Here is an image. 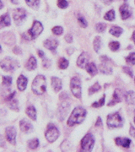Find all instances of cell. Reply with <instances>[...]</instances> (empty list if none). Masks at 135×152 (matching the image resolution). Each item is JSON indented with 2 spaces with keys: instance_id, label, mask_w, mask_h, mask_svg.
Segmentation results:
<instances>
[{
  "instance_id": "cell-44",
  "label": "cell",
  "mask_w": 135,
  "mask_h": 152,
  "mask_svg": "<svg viewBox=\"0 0 135 152\" xmlns=\"http://www.w3.org/2000/svg\"><path fill=\"white\" fill-rule=\"evenodd\" d=\"M65 40L69 42V43H71L72 42H73V38H72V36H71L70 34H68V35H66V37H65Z\"/></svg>"
},
{
  "instance_id": "cell-54",
  "label": "cell",
  "mask_w": 135,
  "mask_h": 152,
  "mask_svg": "<svg viewBox=\"0 0 135 152\" xmlns=\"http://www.w3.org/2000/svg\"><path fill=\"white\" fill-rule=\"evenodd\" d=\"M2 8H3V4H2V2L0 1V10H1Z\"/></svg>"
},
{
  "instance_id": "cell-31",
  "label": "cell",
  "mask_w": 135,
  "mask_h": 152,
  "mask_svg": "<svg viewBox=\"0 0 135 152\" xmlns=\"http://www.w3.org/2000/svg\"><path fill=\"white\" fill-rule=\"evenodd\" d=\"M109 48H110V49L112 51L116 52L120 48V43H119L118 42H110V44H109Z\"/></svg>"
},
{
  "instance_id": "cell-17",
  "label": "cell",
  "mask_w": 135,
  "mask_h": 152,
  "mask_svg": "<svg viewBox=\"0 0 135 152\" xmlns=\"http://www.w3.org/2000/svg\"><path fill=\"white\" fill-rule=\"evenodd\" d=\"M20 130L24 133H28L32 129V125L27 120L23 119L20 121Z\"/></svg>"
},
{
  "instance_id": "cell-28",
  "label": "cell",
  "mask_w": 135,
  "mask_h": 152,
  "mask_svg": "<svg viewBox=\"0 0 135 152\" xmlns=\"http://www.w3.org/2000/svg\"><path fill=\"white\" fill-rule=\"evenodd\" d=\"M58 66L61 69H65L69 66V61L65 59L64 58H61L59 59V62H58Z\"/></svg>"
},
{
  "instance_id": "cell-10",
  "label": "cell",
  "mask_w": 135,
  "mask_h": 152,
  "mask_svg": "<svg viewBox=\"0 0 135 152\" xmlns=\"http://www.w3.org/2000/svg\"><path fill=\"white\" fill-rule=\"evenodd\" d=\"M6 140L12 145H15L16 130L14 127H8L6 129Z\"/></svg>"
},
{
  "instance_id": "cell-14",
  "label": "cell",
  "mask_w": 135,
  "mask_h": 152,
  "mask_svg": "<svg viewBox=\"0 0 135 152\" xmlns=\"http://www.w3.org/2000/svg\"><path fill=\"white\" fill-rule=\"evenodd\" d=\"M120 13L123 20H126L132 15V11L128 4H123L120 7Z\"/></svg>"
},
{
  "instance_id": "cell-49",
  "label": "cell",
  "mask_w": 135,
  "mask_h": 152,
  "mask_svg": "<svg viewBox=\"0 0 135 152\" xmlns=\"http://www.w3.org/2000/svg\"><path fill=\"white\" fill-rule=\"evenodd\" d=\"M14 53H16V54H20L21 52L20 51V48H14Z\"/></svg>"
},
{
  "instance_id": "cell-43",
  "label": "cell",
  "mask_w": 135,
  "mask_h": 152,
  "mask_svg": "<svg viewBox=\"0 0 135 152\" xmlns=\"http://www.w3.org/2000/svg\"><path fill=\"white\" fill-rule=\"evenodd\" d=\"M15 92L14 91V92L10 93L8 96H6L5 98V101H7V102H9V101H11L13 98H14V96H15Z\"/></svg>"
},
{
  "instance_id": "cell-42",
  "label": "cell",
  "mask_w": 135,
  "mask_h": 152,
  "mask_svg": "<svg viewBox=\"0 0 135 152\" xmlns=\"http://www.w3.org/2000/svg\"><path fill=\"white\" fill-rule=\"evenodd\" d=\"M123 71H124L125 73H127V74H128L129 75V76H131V77H133V72H132V70L130 69L129 68H128V67H123Z\"/></svg>"
},
{
  "instance_id": "cell-45",
  "label": "cell",
  "mask_w": 135,
  "mask_h": 152,
  "mask_svg": "<svg viewBox=\"0 0 135 152\" xmlns=\"http://www.w3.org/2000/svg\"><path fill=\"white\" fill-rule=\"evenodd\" d=\"M50 66V61L48 59H44L43 61V67L44 68H48Z\"/></svg>"
},
{
  "instance_id": "cell-37",
  "label": "cell",
  "mask_w": 135,
  "mask_h": 152,
  "mask_svg": "<svg viewBox=\"0 0 135 152\" xmlns=\"http://www.w3.org/2000/svg\"><path fill=\"white\" fill-rule=\"evenodd\" d=\"M106 27H107V26L104 23H98V24L96 25V30L98 32H103L105 31Z\"/></svg>"
},
{
  "instance_id": "cell-53",
  "label": "cell",
  "mask_w": 135,
  "mask_h": 152,
  "mask_svg": "<svg viewBox=\"0 0 135 152\" xmlns=\"http://www.w3.org/2000/svg\"><path fill=\"white\" fill-rule=\"evenodd\" d=\"M132 37H133V40H134V43H135V31H134V32L133 33V36H132Z\"/></svg>"
},
{
  "instance_id": "cell-47",
  "label": "cell",
  "mask_w": 135,
  "mask_h": 152,
  "mask_svg": "<svg viewBox=\"0 0 135 152\" xmlns=\"http://www.w3.org/2000/svg\"><path fill=\"white\" fill-rule=\"evenodd\" d=\"M38 55H39L40 58H44V56H45L44 53L42 50H38Z\"/></svg>"
},
{
  "instance_id": "cell-20",
  "label": "cell",
  "mask_w": 135,
  "mask_h": 152,
  "mask_svg": "<svg viewBox=\"0 0 135 152\" xmlns=\"http://www.w3.org/2000/svg\"><path fill=\"white\" fill-rule=\"evenodd\" d=\"M10 26V18L9 14H4L0 17V28L9 26Z\"/></svg>"
},
{
  "instance_id": "cell-38",
  "label": "cell",
  "mask_w": 135,
  "mask_h": 152,
  "mask_svg": "<svg viewBox=\"0 0 135 152\" xmlns=\"http://www.w3.org/2000/svg\"><path fill=\"white\" fill-rule=\"evenodd\" d=\"M9 102V107H10L12 110H16L17 111V110L19 109L18 108V102H17L15 99L13 98L11 101Z\"/></svg>"
},
{
  "instance_id": "cell-39",
  "label": "cell",
  "mask_w": 135,
  "mask_h": 152,
  "mask_svg": "<svg viewBox=\"0 0 135 152\" xmlns=\"http://www.w3.org/2000/svg\"><path fill=\"white\" fill-rule=\"evenodd\" d=\"M53 32L57 36H60L63 32V29L61 26H55V27L53 28Z\"/></svg>"
},
{
  "instance_id": "cell-48",
  "label": "cell",
  "mask_w": 135,
  "mask_h": 152,
  "mask_svg": "<svg viewBox=\"0 0 135 152\" xmlns=\"http://www.w3.org/2000/svg\"><path fill=\"white\" fill-rule=\"evenodd\" d=\"M96 126H101L102 125V123H101V118H98V120L97 122H96Z\"/></svg>"
},
{
  "instance_id": "cell-13",
  "label": "cell",
  "mask_w": 135,
  "mask_h": 152,
  "mask_svg": "<svg viewBox=\"0 0 135 152\" xmlns=\"http://www.w3.org/2000/svg\"><path fill=\"white\" fill-rule=\"evenodd\" d=\"M69 109V103L64 102L61 104V106L59 107V110H58V113L60 120H63L66 117Z\"/></svg>"
},
{
  "instance_id": "cell-3",
  "label": "cell",
  "mask_w": 135,
  "mask_h": 152,
  "mask_svg": "<svg viewBox=\"0 0 135 152\" xmlns=\"http://www.w3.org/2000/svg\"><path fill=\"white\" fill-rule=\"evenodd\" d=\"M42 31H43V26L42 25V23L39 21H34L32 27L28 31V32L23 34V37L27 40L35 39L42 32Z\"/></svg>"
},
{
  "instance_id": "cell-22",
  "label": "cell",
  "mask_w": 135,
  "mask_h": 152,
  "mask_svg": "<svg viewBox=\"0 0 135 152\" xmlns=\"http://www.w3.org/2000/svg\"><path fill=\"white\" fill-rule=\"evenodd\" d=\"M52 85H53L54 91H57V92L59 91L60 90L62 89V80H60L59 78L53 77L52 78Z\"/></svg>"
},
{
  "instance_id": "cell-9",
  "label": "cell",
  "mask_w": 135,
  "mask_h": 152,
  "mask_svg": "<svg viewBox=\"0 0 135 152\" xmlns=\"http://www.w3.org/2000/svg\"><path fill=\"white\" fill-rule=\"evenodd\" d=\"M101 64L100 65V70L101 71V73L106 74V75H110L112 72V67L109 65L108 64L111 62V60L108 58L107 56H101Z\"/></svg>"
},
{
  "instance_id": "cell-33",
  "label": "cell",
  "mask_w": 135,
  "mask_h": 152,
  "mask_svg": "<svg viewBox=\"0 0 135 152\" xmlns=\"http://www.w3.org/2000/svg\"><path fill=\"white\" fill-rule=\"evenodd\" d=\"M28 145H29V147H30L31 149H32V150H34V149H36V148L38 147V145H39V140H38L37 139H34V140H32L29 141V143H28Z\"/></svg>"
},
{
  "instance_id": "cell-8",
  "label": "cell",
  "mask_w": 135,
  "mask_h": 152,
  "mask_svg": "<svg viewBox=\"0 0 135 152\" xmlns=\"http://www.w3.org/2000/svg\"><path fill=\"white\" fill-rule=\"evenodd\" d=\"M45 136H46V139L47 140V141L53 143L58 138L59 131L53 124H49L47 127V130L45 134Z\"/></svg>"
},
{
  "instance_id": "cell-16",
  "label": "cell",
  "mask_w": 135,
  "mask_h": 152,
  "mask_svg": "<svg viewBox=\"0 0 135 152\" xmlns=\"http://www.w3.org/2000/svg\"><path fill=\"white\" fill-rule=\"evenodd\" d=\"M58 45V41H56L54 39H48L44 42V47L51 51H55Z\"/></svg>"
},
{
  "instance_id": "cell-24",
  "label": "cell",
  "mask_w": 135,
  "mask_h": 152,
  "mask_svg": "<svg viewBox=\"0 0 135 152\" xmlns=\"http://www.w3.org/2000/svg\"><path fill=\"white\" fill-rule=\"evenodd\" d=\"M36 65H37V63H36V59L34 58V57H31L30 59L28 60L26 64V69L28 70L31 71L34 70L36 68Z\"/></svg>"
},
{
  "instance_id": "cell-35",
  "label": "cell",
  "mask_w": 135,
  "mask_h": 152,
  "mask_svg": "<svg viewBox=\"0 0 135 152\" xmlns=\"http://www.w3.org/2000/svg\"><path fill=\"white\" fill-rule=\"evenodd\" d=\"M105 98H106V95H103V96L101 98V100L99 102H94V103L92 104V107H102L104 103H105Z\"/></svg>"
},
{
  "instance_id": "cell-6",
  "label": "cell",
  "mask_w": 135,
  "mask_h": 152,
  "mask_svg": "<svg viewBox=\"0 0 135 152\" xmlns=\"http://www.w3.org/2000/svg\"><path fill=\"white\" fill-rule=\"evenodd\" d=\"M95 144V139L94 136L92 135L91 134H88L85 136L81 141V147L83 151H90Z\"/></svg>"
},
{
  "instance_id": "cell-32",
  "label": "cell",
  "mask_w": 135,
  "mask_h": 152,
  "mask_svg": "<svg viewBox=\"0 0 135 152\" xmlns=\"http://www.w3.org/2000/svg\"><path fill=\"white\" fill-rule=\"evenodd\" d=\"M126 62H127L128 64H132V65L135 64V53H130V54L128 56V58H126Z\"/></svg>"
},
{
  "instance_id": "cell-30",
  "label": "cell",
  "mask_w": 135,
  "mask_h": 152,
  "mask_svg": "<svg viewBox=\"0 0 135 152\" xmlns=\"http://www.w3.org/2000/svg\"><path fill=\"white\" fill-rule=\"evenodd\" d=\"M26 2L30 7L34 8V9H36L40 4V0H26Z\"/></svg>"
},
{
  "instance_id": "cell-2",
  "label": "cell",
  "mask_w": 135,
  "mask_h": 152,
  "mask_svg": "<svg viewBox=\"0 0 135 152\" xmlns=\"http://www.w3.org/2000/svg\"><path fill=\"white\" fill-rule=\"evenodd\" d=\"M32 91L36 95H42L46 91V78L43 75H37L32 82Z\"/></svg>"
},
{
  "instance_id": "cell-52",
  "label": "cell",
  "mask_w": 135,
  "mask_h": 152,
  "mask_svg": "<svg viewBox=\"0 0 135 152\" xmlns=\"http://www.w3.org/2000/svg\"><path fill=\"white\" fill-rule=\"evenodd\" d=\"M11 2H12V4H18V0H11Z\"/></svg>"
},
{
  "instance_id": "cell-4",
  "label": "cell",
  "mask_w": 135,
  "mask_h": 152,
  "mask_svg": "<svg viewBox=\"0 0 135 152\" xmlns=\"http://www.w3.org/2000/svg\"><path fill=\"white\" fill-rule=\"evenodd\" d=\"M107 124L110 129L120 128L123 124V120L122 118V117L119 115L118 113H115L108 115Z\"/></svg>"
},
{
  "instance_id": "cell-19",
  "label": "cell",
  "mask_w": 135,
  "mask_h": 152,
  "mask_svg": "<svg viewBox=\"0 0 135 152\" xmlns=\"http://www.w3.org/2000/svg\"><path fill=\"white\" fill-rule=\"evenodd\" d=\"M116 144L124 148H128L131 144V140L128 138H117L116 139Z\"/></svg>"
},
{
  "instance_id": "cell-18",
  "label": "cell",
  "mask_w": 135,
  "mask_h": 152,
  "mask_svg": "<svg viewBox=\"0 0 135 152\" xmlns=\"http://www.w3.org/2000/svg\"><path fill=\"white\" fill-rule=\"evenodd\" d=\"M121 95H122V91H121L120 90H118V89H117V90L114 91L113 99H112V101L109 102L108 106H109V107H111V106H114L116 103H118V102H120L122 101V99H121Z\"/></svg>"
},
{
  "instance_id": "cell-26",
  "label": "cell",
  "mask_w": 135,
  "mask_h": 152,
  "mask_svg": "<svg viewBox=\"0 0 135 152\" xmlns=\"http://www.w3.org/2000/svg\"><path fill=\"white\" fill-rule=\"evenodd\" d=\"M123 29L121 27H118V26H112V27L110 29V33L116 37H118L121 36V34L123 33Z\"/></svg>"
},
{
  "instance_id": "cell-15",
  "label": "cell",
  "mask_w": 135,
  "mask_h": 152,
  "mask_svg": "<svg viewBox=\"0 0 135 152\" xmlns=\"http://www.w3.org/2000/svg\"><path fill=\"white\" fill-rule=\"evenodd\" d=\"M27 83H28L27 78H26L24 75H20V77L18 78V80H17V86H18V89L20 91H25L27 86Z\"/></svg>"
},
{
  "instance_id": "cell-50",
  "label": "cell",
  "mask_w": 135,
  "mask_h": 152,
  "mask_svg": "<svg viewBox=\"0 0 135 152\" xmlns=\"http://www.w3.org/2000/svg\"><path fill=\"white\" fill-rule=\"evenodd\" d=\"M112 1H113V0H102L103 3H105L106 4H110Z\"/></svg>"
},
{
  "instance_id": "cell-21",
  "label": "cell",
  "mask_w": 135,
  "mask_h": 152,
  "mask_svg": "<svg viewBox=\"0 0 135 152\" xmlns=\"http://www.w3.org/2000/svg\"><path fill=\"white\" fill-rule=\"evenodd\" d=\"M85 69L91 76L96 75L98 73V69L94 63H88L85 66Z\"/></svg>"
},
{
  "instance_id": "cell-40",
  "label": "cell",
  "mask_w": 135,
  "mask_h": 152,
  "mask_svg": "<svg viewBox=\"0 0 135 152\" xmlns=\"http://www.w3.org/2000/svg\"><path fill=\"white\" fill-rule=\"evenodd\" d=\"M78 22H79V24L80 25L81 27L85 28L87 26V21L85 20V18L82 17L81 15H79V16H78Z\"/></svg>"
},
{
  "instance_id": "cell-5",
  "label": "cell",
  "mask_w": 135,
  "mask_h": 152,
  "mask_svg": "<svg viewBox=\"0 0 135 152\" xmlns=\"http://www.w3.org/2000/svg\"><path fill=\"white\" fill-rule=\"evenodd\" d=\"M70 89L76 98H81V81L77 77H74L70 81Z\"/></svg>"
},
{
  "instance_id": "cell-51",
  "label": "cell",
  "mask_w": 135,
  "mask_h": 152,
  "mask_svg": "<svg viewBox=\"0 0 135 152\" xmlns=\"http://www.w3.org/2000/svg\"><path fill=\"white\" fill-rule=\"evenodd\" d=\"M0 145H1V146H4V142L2 140V137H1V135H0Z\"/></svg>"
},
{
  "instance_id": "cell-46",
  "label": "cell",
  "mask_w": 135,
  "mask_h": 152,
  "mask_svg": "<svg viewBox=\"0 0 135 152\" xmlns=\"http://www.w3.org/2000/svg\"><path fill=\"white\" fill-rule=\"evenodd\" d=\"M130 134L132 135V137H135V129L133 126L130 128Z\"/></svg>"
},
{
  "instance_id": "cell-56",
  "label": "cell",
  "mask_w": 135,
  "mask_h": 152,
  "mask_svg": "<svg viewBox=\"0 0 135 152\" xmlns=\"http://www.w3.org/2000/svg\"><path fill=\"white\" fill-rule=\"evenodd\" d=\"M134 123H135V116H134Z\"/></svg>"
},
{
  "instance_id": "cell-36",
  "label": "cell",
  "mask_w": 135,
  "mask_h": 152,
  "mask_svg": "<svg viewBox=\"0 0 135 152\" xmlns=\"http://www.w3.org/2000/svg\"><path fill=\"white\" fill-rule=\"evenodd\" d=\"M12 84V78L9 76H4L3 77V85L6 86H10Z\"/></svg>"
},
{
  "instance_id": "cell-41",
  "label": "cell",
  "mask_w": 135,
  "mask_h": 152,
  "mask_svg": "<svg viewBox=\"0 0 135 152\" xmlns=\"http://www.w3.org/2000/svg\"><path fill=\"white\" fill-rule=\"evenodd\" d=\"M68 5H69V4L66 0H58V6L60 9H66Z\"/></svg>"
},
{
  "instance_id": "cell-12",
  "label": "cell",
  "mask_w": 135,
  "mask_h": 152,
  "mask_svg": "<svg viewBox=\"0 0 135 152\" xmlns=\"http://www.w3.org/2000/svg\"><path fill=\"white\" fill-rule=\"evenodd\" d=\"M88 60H89L88 53H82L77 59V65L81 69H84V68H85V66L88 64Z\"/></svg>"
},
{
  "instance_id": "cell-1",
  "label": "cell",
  "mask_w": 135,
  "mask_h": 152,
  "mask_svg": "<svg viewBox=\"0 0 135 152\" xmlns=\"http://www.w3.org/2000/svg\"><path fill=\"white\" fill-rule=\"evenodd\" d=\"M86 116V110L83 107H76L74 109V111L71 113L70 117L68 120V125L69 126H74V124H81Z\"/></svg>"
},
{
  "instance_id": "cell-7",
  "label": "cell",
  "mask_w": 135,
  "mask_h": 152,
  "mask_svg": "<svg viewBox=\"0 0 135 152\" xmlns=\"http://www.w3.org/2000/svg\"><path fill=\"white\" fill-rule=\"evenodd\" d=\"M0 67L4 71H13L18 67V63L15 60L8 57L0 62Z\"/></svg>"
},
{
  "instance_id": "cell-27",
  "label": "cell",
  "mask_w": 135,
  "mask_h": 152,
  "mask_svg": "<svg viewBox=\"0 0 135 152\" xmlns=\"http://www.w3.org/2000/svg\"><path fill=\"white\" fill-rule=\"evenodd\" d=\"M101 47V40L100 37H96L94 40V49L96 52H98Z\"/></svg>"
},
{
  "instance_id": "cell-11",
  "label": "cell",
  "mask_w": 135,
  "mask_h": 152,
  "mask_svg": "<svg viewBox=\"0 0 135 152\" xmlns=\"http://www.w3.org/2000/svg\"><path fill=\"white\" fill-rule=\"evenodd\" d=\"M13 16H14V20L15 21L18 23H20L22 20H24L26 16V12L24 9H16L13 13Z\"/></svg>"
},
{
  "instance_id": "cell-55",
  "label": "cell",
  "mask_w": 135,
  "mask_h": 152,
  "mask_svg": "<svg viewBox=\"0 0 135 152\" xmlns=\"http://www.w3.org/2000/svg\"><path fill=\"white\" fill-rule=\"evenodd\" d=\"M0 52H1V46H0Z\"/></svg>"
},
{
  "instance_id": "cell-23",
  "label": "cell",
  "mask_w": 135,
  "mask_h": 152,
  "mask_svg": "<svg viewBox=\"0 0 135 152\" xmlns=\"http://www.w3.org/2000/svg\"><path fill=\"white\" fill-rule=\"evenodd\" d=\"M125 99L127 103L129 105H135V93L132 91H128L125 94Z\"/></svg>"
},
{
  "instance_id": "cell-34",
  "label": "cell",
  "mask_w": 135,
  "mask_h": 152,
  "mask_svg": "<svg viewBox=\"0 0 135 152\" xmlns=\"http://www.w3.org/2000/svg\"><path fill=\"white\" fill-rule=\"evenodd\" d=\"M100 89H101L100 85H99L98 83H96L95 85H93V86L89 89V94H90V95H92V94H94L95 92L98 91Z\"/></svg>"
},
{
  "instance_id": "cell-29",
  "label": "cell",
  "mask_w": 135,
  "mask_h": 152,
  "mask_svg": "<svg viewBox=\"0 0 135 152\" xmlns=\"http://www.w3.org/2000/svg\"><path fill=\"white\" fill-rule=\"evenodd\" d=\"M104 18H105V20H109V21H112V20H114V19H115V12H114V10H112L108 11L107 13L105 15Z\"/></svg>"
},
{
  "instance_id": "cell-25",
  "label": "cell",
  "mask_w": 135,
  "mask_h": 152,
  "mask_svg": "<svg viewBox=\"0 0 135 152\" xmlns=\"http://www.w3.org/2000/svg\"><path fill=\"white\" fill-rule=\"evenodd\" d=\"M26 114L28 115V117L32 120L36 119V111L33 106L28 107V108L26 109Z\"/></svg>"
}]
</instances>
